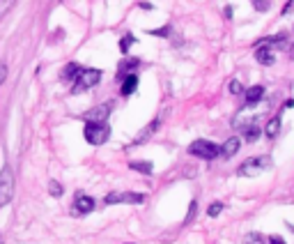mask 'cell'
<instances>
[{
  "instance_id": "cell-1",
  "label": "cell",
  "mask_w": 294,
  "mask_h": 244,
  "mask_svg": "<svg viewBox=\"0 0 294 244\" xmlns=\"http://www.w3.org/2000/svg\"><path fill=\"white\" fill-rule=\"evenodd\" d=\"M83 134H85V141L90 145H104L111 138V127L106 122H88Z\"/></svg>"
},
{
  "instance_id": "cell-2",
  "label": "cell",
  "mask_w": 294,
  "mask_h": 244,
  "mask_svg": "<svg viewBox=\"0 0 294 244\" xmlns=\"http://www.w3.org/2000/svg\"><path fill=\"white\" fill-rule=\"evenodd\" d=\"M189 154H193V157H200V159H216L221 154V147L216 143H211V141H207V138H198V141H193V143L189 145Z\"/></svg>"
},
{
  "instance_id": "cell-3",
  "label": "cell",
  "mask_w": 294,
  "mask_h": 244,
  "mask_svg": "<svg viewBox=\"0 0 294 244\" xmlns=\"http://www.w3.org/2000/svg\"><path fill=\"white\" fill-rule=\"evenodd\" d=\"M12 196H14V173H12L9 164H5L0 171V207L7 205Z\"/></svg>"
},
{
  "instance_id": "cell-4",
  "label": "cell",
  "mask_w": 294,
  "mask_h": 244,
  "mask_svg": "<svg viewBox=\"0 0 294 244\" xmlns=\"http://www.w3.org/2000/svg\"><path fill=\"white\" fill-rule=\"evenodd\" d=\"M267 168H271V157H250V159H246L239 166L237 175L250 177V175H257V173L267 171Z\"/></svg>"
},
{
  "instance_id": "cell-5",
  "label": "cell",
  "mask_w": 294,
  "mask_h": 244,
  "mask_svg": "<svg viewBox=\"0 0 294 244\" xmlns=\"http://www.w3.org/2000/svg\"><path fill=\"white\" fill-rule=\"evenodd\" d=\"M99 81H101V72H99V69H83V72L76 76L71 92H74V95H78V92L90 90V88H94V85L99 83Z\"/></svg>"
},
{
  "instance_id": "cell-6",
  "label": "cell",
  "mask_w": 294,
  "mask_h": 244,
  "mask_svg": "<svg viewBox=\"0 0 294 244\" xmlns=\"http://www.w3.org/2000/svg\"><path fill=\"white\" fill-rule=\"evenodd\" d=\"M145 200L143 194H134V191H113L104 198L106 205H117V203H129V205H140Z\"/></svg>"
},
{
  "instance_id": "cell-7",
  "label": "cell",
  "mask_w": 294,
  "mask_h": 244,
  "mask_svg": "<svg viewBox=\"0 0 294 244\" xmlns=\"http://www.w3.org/2000/svg\"><path fill=\"white\" fill-rule=\"evenodd\" d=\"M253 124H257V115L250 113V111H239V113L232 118V129L246 131L249 127H253Z\"/></svg>"
},
{
  "instance_id": "cell-8",
  "label": "cell",
  "mask_w": 294,
  "mask_h": 244,
  "mask_svg": "<svg viewBox=\"0 0 294 244\" xmlns=\"http://www.w3.org/2000/svg\"><path fill=\"white\" fill-rule=\"evenodd\" d=\"M111 111H113V104L106 101V104H101V106H94L92 111H88V113H85V120L88 122H106L108 120V115H111Z\"/></svg>"
},
{
  "instance_id": "cell-9",
  "label": "cell",
  "mask_w": 294,
  "mask_h": 244,
  "mask_svg": "<svg viewBox=\"0 0 294 244\" xmlns=\"http://www.w3.org/2000/svg\"><path fill=\"white\" fill-rule=\"evenodd\" d=\"M161 120H163V115H157V118H154V120H152L150 124H147V127H145V129L140 131L136 138H134V143H131V145H140V143H145V141H150L152 134L161 127Z\"/></svg>"
},
{
  "instance_id": "cell-10",
  "label": "cell",
  "mask_w": 294,
  "mask_h": 244,
  "mask_svg": "<svg viewBox=\"0 0 294 244\" xmlns=\"http://www.w3.org/2000/svg\"><path fill=\"white\" fill-rule=\"evenodd\" d=\"M94 210V198L92 196H85V194H78L74 200V212L76 214H88Z\"/></svg>"
},
{
  "instance_id": "cell-11",
  "label": "cell",
  "mask_w": 294,
  "mask_h": 244,
  "mask_svg": "<svg viewBox=\"0 0 294 244\" xmlns=\"http://www.w3.org/2000/svg\"><path fill=\"white\" fill-rule=\"evenodd\" d=\"M120 81H122V85H120L122 97H131V95L136 92V88H138V76H136V74H124Z\"/></svg>"
},
{
  "instance_id": "cell-12",
  "label": "cell",
  "mask_w": 294,
  "mask_h": 244,
  "mask_svg": "<svg viewBox=\"0 0 294 244\" xmlns=\"http://www.w3.org/2000/svg\"><path fill=\"white\" fill-rule=\"evenodd\" d=\"M255 60L260 62V65H264V67H269V65H273L276 55H273V51L269 49V46L257 44V49H255Z\"/></svg>"
},
{
  "instance_id": "cell-13",
  "label": "cell",
  "mask_w": 294,
  "mask_h": 244,
  "mask_svg": "<svg viewBox=\"0 0 294 244\" xmlns=\"http://www.w3.org/2000/svg\"><path fill=\"white\" fill-rule=\"evenodd\" d=\"M239 147H242V138H239V136H230L226 143L221 145V152H223L226 159H230V157H234V154L239 152Z\"/></svg>"
},
{
  "instance_id": "cell-14",
  "label": "cell",
  "mask_w": 294,
  "mask_h": 244,
  "mask_svg": "<svg viewBox=\"0 0 294 244\" xmlns=\"http://www.w3.org/2000/svg\"><path fill=\"white\" fill-rule=\"evenodd\" d=\"M83 72V67L78 65V62H69L67 67L62 69V74H60V78L62 81H76V76Z\"/></svg>"
},
{
  "instance_id": "cell-15",
  "label": "cell",
  "mask_w": 294,
  "mask_h": 244,
  "mask_svg": "<svg viewBox=\"0 0 294 244\" xmlns=\"http://www.w3.org/2000/svg\"><path fill=\"white\" fill-rule=\"evenodd\" d=\"M244 95H246V104H257V101H262V97H264V88L262 85H253V88H249Z\"/></svg>"
},
{
  "instance_id": "cell-16",
  "label": "cell",
  "mask_w": 294,
  "mask_h": 244,
  "mask_svg": "<svg viewBox=\"0 0 294 244\" xmlns=\"http://www.w3.org/2000/svg\"><path fill=\"white\" fill-rule=\"evenodd\" d=\"M280 131V115H276V118H271V120L267 122V127H264V134L269 138H276Z\"/></svg>"
},
{
  "instance_id": "cell-17",
  "label": "cell",
  "mask_w": 294,
  "mask_h": 244,
  "mask_svg": "<svg viewBox=\"0 0 294 244\" xmlns=\"http://www.w3.org/2000/svg\"><path fill=\"white\" fill-rule=\"evenodd\" d=\"M138 65H140V58H129V60H124L120 65V74H117V76H124V72H129V74H134V72H131V69H136Z\"/></svg>"
},
{
  "instance_id": "cell-18",
  "label": "cell",
  "mask_w": 294,
  "mask_h": 244,
  "mask_svg": "<svg viewBox=\"0 0 294 244\" xmlns=\"http://www.w3.org/2000/svg\"><path fill=\"white\" fill-rule=\"evenodd\" d=\"M129 168H134V171H138V173H145V175H150L152 171H154V166H152L150 161H131Z\"/></svg>"
},
{
  "instance_id": "cell-19",
  "label": "cell",
  "mask_w": 294,
  "mask_h": 244,
  "mask_svg": "<svg viewBox=\"0 0 294 244\" xmlns=\"http://www.w3.org/2000/svg\"><path fill=\"white\" fill-rule=\"evenodd\" d=\"M260 136H262V129H260V124H253V127H249V129H246V141H249V143H255Z\"/></svg>"
},
{
  "instance_id": "cell-20",
  "label": "cell",
  "mask_w": 294,
  "mask_h": 244,
  "mask_svg": "<svg viewBox=\"0 0 294 244\" xmlns=\"http://www.w3.org/2000/svg\"><path fill=\"white\" fill-rule=\"evenodd\" d=\"M244 244H267L262 233H249V235L244 237Z\"/></svg>"
},
{
  "instance_id": "cell-21",
  "label": "cell",
  "mask_w": 294,
  "mask_h": 244,
  "mask_svg": "<svg viewBox=\"0 0 294 244\" xmlns=\"http://www.w3.org/2000/svg\"><path fill=\"white\" fill-rule=\"evenodd\" d=\"M134 42H136V37H134L131 32H129V35H124V37L120 39V51H122V53H127L129 49H131V44H134Z\"/></svg>"
},
{
  "instance_id": "cell-22",
  "label": "cell",
  "mask_w": 294,
  "mask_h": 244,
  "mask_svg": "<svg viewBox=\"0 0 294 244\" xmlns=\"http://www.w3.org/2000/svg\"><path fill=\"white\" fill-rule=\"evenodd\" d=\"M62 184L60 182H55V180H51V182H48V194H51V196H55V198H60L62 196Z\"/></svg>"
},
{
  "instance_id": "cell-23",
  "label": "cell",
  "mask_w": 294,
  "mask_h": 244,
  "mask_svg": "<svg viewBox=\"0 0 294 244\" xmlns=\"http://www.w3.org/2000/svg\"><path fill=\"white\" fill-rule=\"evenodd\" d=\"M221 212H223V203H219V200H214V203L207 207V214H209V217H219Z\"/></svg>"
},
{
  "instance_id": "cell-24",
  "label": "cell",
  "mask_w": 294,
  "mask_h": 244,
  "mask_svg": "<svg viewBox=\"0 0 294 244\" xmlns=\"http://www.w3.org/2000/svg\"><path fill=\"white\" fill-rule=\"evenodd\" d=\"M198 212V203L196 200H191V205H189V214H186V219H184V226H189L191 221H193V217H196Z\"/></svg>"
},
{
  "instance_id": "cell-25",
  "label": "cell",
  "mask_w": 294,
  "mask_h": 244,
  "mask_svg": "<svg viewBox=\"0 0 294 244\" xmlns=\"http://www.w3.org/2000/svg\"><path fill=\"white\" fill-rule=\"evenodd\" d=\"M230 92H232V95H242L244 92V85L239 78H232V81H230Z\"/></svg>"
},
{
  "instance_id": "cell-26",
  "label": "cell",
  "mask_w": 294,
  "mask_h": 244,
  "mask_svg": "<svg viewBox=\"0 0 294 244\" xmlns=\"http://www.w3.org/2000/svg\"><path fill=\"white\" fill-rule=\"evenodd\" d=\"M150 35H154V37H168V35H170V25H163V28L150 30Z\"/></svg>"
},
{
  "instance_id": "cell-27",
  "label": "cell",
  "mask_w": 294,
  "mask_h": 244,
  "mask_svg": "<svg viewBox=\"0 0 294 244\" xmlns=\"http://www.w3.org/2000/svg\"><path fill=\"white\" fill-rule=\"evenodd\" d=\"M269 5H271L269 0H255V2H253V7H255L257 12H267V9H269Z\"/></svg>"
},
{
  "instance_id": "cell-28",
  "label": "cell",
  "mask_w": 294,
  "mask_h": 244,
  "mask_svg": "<svg viewBox=\"0 0 294 244\" xmlns=\"http://www.w3.org/2000/svg\"><path fill=\"white\" fill-rule=\"evenodd\" d=\"M12 5H14V2H9V0H0V19L5 16V12L12 9Z\"/></svg>"
},
{
  "instance_id": "cell-29",
  "label": "cell",
  "mask_w": 294,
  "mask_h": 244,
  "mask_svg": "<svg viewBox=\"0 0 294 244\" xmlns=\"http://www.w3.org/2000/svg\"><path fill=\"white\" fill-rule=\"evenodd\" d=\"M5 78H7V62L0 60V85L5 83Z\"/></svg>"
},
{
  "instance_id": "cell-30",
  "label": "cell",
  "mask_w": 294,
  "mask_h": 244,
  "mask_svg": "<svg viewBox=\"0 0 294 244\" xmlns=\"http://www.w3.org/2000/svg\"><path fill=\"white\" fill-rule=\"evenodd\" d=\"M269 244H285V240H283L280 235H271L269 237Z\"/></svg>"
},
{
  "instance_id": "cell-31",
  "label": "cell",
  "mask_w": 294,
  "mask_h": 244,
  "mask_svg": "<svg viewBox=\"0 0 294 244\" xmlns=\"http://www.w3.org/2000/svg\"><path fill=\"white\" fill-rule=\"evenodd\" d=\"M138 7H140V9H147V12H150V9H154V5H152V2H138Z\"/></svg>"
},
{
  "instance_id": "cell-32",
  "label": "cell",
  "mask_w": 294,
  "mask_h": 244,
  "mask_svg": "<svg viewBox=\"0 0 294 244\" xmlns=\"http://www.w3.org/2000/svg\"><path fill=\"white\" fill-rule=\"evenodd\" d=\"M292 5H294L292 0H290V2H285V7H283V14H287V12H290V9H292Z\"/></svg>"
},
{
  "instance_id": "cell-33",
  "label": "cell",
  "mask_w": 294,
  "mask_h": 244,
  "mask_svg": "<svg viewBox=\"0 0 294 244\" xmlns=\"http://www.w3.org/2000/svg\"><path fill=\"white\" fill-rule=\"evenodd\" d=\"M292 106H294V99H287L285 101V108H292Z\"/></svg>"
}]
</instances>
